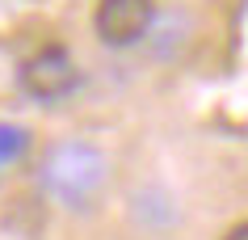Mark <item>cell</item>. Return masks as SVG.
<instances>
[{
    "mask_svg": "<svg viewBox=\"0 0 248 240\" xmlns=\"http://www.w3.org/2000/svg\"><path fill=\"white\" fill-rule=\"evenodd\" d=\"M76 80H80V72L63 47H42L21 67V89L34 101H59V97H67L76 89Z\"/></svg>",
    "mask_w": 248,
    "mask_h": 240,
    "instance_id": "cell-2",
    "label": "cell"
},
{
    "mask_svg": "<svg viewBox=\"0 0 248 240\" xmlns=\"http://www.w3.org/2000/svg\"><path fill=\"white\" fill-rule=\"evenodd\" d=\"M223 240H248V219H244V224H235V227H232V232H227Z\"/></svg>",
    "mask_w": 248,
    "mask_h": 240,
    "instance_id": "cell-6",
    "label": "cell"
},
{
    "mask_svg": "<svg viewBox=\"0 0 248 240\" xmlns=\"http://www.w3.org/2000/svg\"><path fill=\"white\" fill-rule=\"evenodd\" d=\"M26 147H30V131H21L13 122H0V169H9L13 160H21Z\"/></svg>",
    "mask_w": 248,
    "mask_h": 240,
    "instance_id": "cell-5",
    "label": "cell"
},
{
    "mask_svg": "<svg viewBox=\"0 0 248 240\" xmlns=\"http://www.w3.org/2000/svg\"><path fill=\"white\" fill-rule=\"evenodd\" d=\"M38 186L51 194L55 202H63L72 211H84L105 186V156L93 144L80 139H63L55 144L38 164Z\"/></svg>",
    "mask_w": 248,
    "mask_h": 240,
    "instance_id": "cell-1",
    "label": "cell"
},
{
    "mask_svg": "<svg viewBox=\"0 0 248 240\" xmlns=\"http://www.w3.org/2000/svg\"><path fill=\"white\" fill-rule=\"evenodd\" d=\"M42 224H46V207H42L38 194H17V198H9V207H4V227L9 232L34 240L42 232Z\"/></svg>",
    "mask_w": 248,
    "mask_h": 240,
    "instance_id": "cell-4",
    "label": "cell"
},
{
    "mask_svg": "<svg viewBox=\"0 0 248 240\" xmlns=\"http://www.w3.org/2000/svg\"><path fill=\"white\" fill-rule=\"evenodd\" d=\"M156 21V4L152 0H97L93 30L105 47H131L152 30Z\"/></svg>",
    "mask_w": 248,
    "mask_h": 240,
    "instance_id": "cell-3",
    "label": "cell"
}]
</instances>
